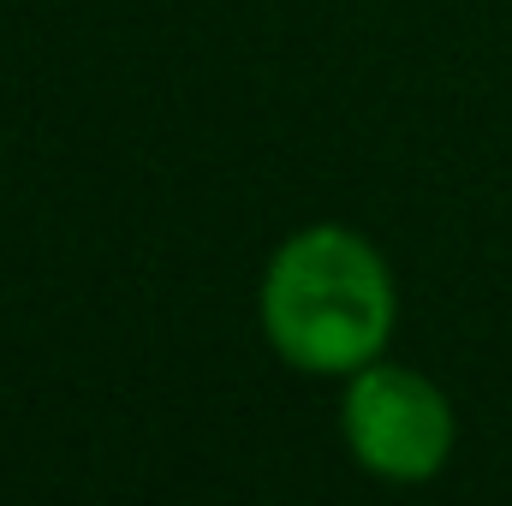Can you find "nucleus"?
<instances>
[{
  "instance_id": "nucleus-1",
  "label": "nucleus",
  "mask_w": 512,
  "mask_h": 506,
  "mask_svg": "<svg viewBox=\"0 0 512 506\" xmlns=\"http://www.w3.org/2000/svg\"><path fill=\"white\" fill-rule=\"evenodd\" d=\"M256 328L286 370L316 381H346L387 358L399 334V280L382 245L346 221L286 233L256 280Z\"/></svg>"
},
{
  "instance_id": "nucleus-2",
  "label": "nucleus",
  "mask_w": 512,
  "mask_h": 506,
  "mask_svg": "<svg viewBox=\"0 0 512 506\" xmlns=\"http://www.w3.org/2000/svg\"><path fill=\"white\" fill-rule=\"evenodd\" d=\"M340 441L364 477L387 489H423L453 465L459 411L435 376L376 358L340 381Z\"/></svg>"
}]
</instances>
